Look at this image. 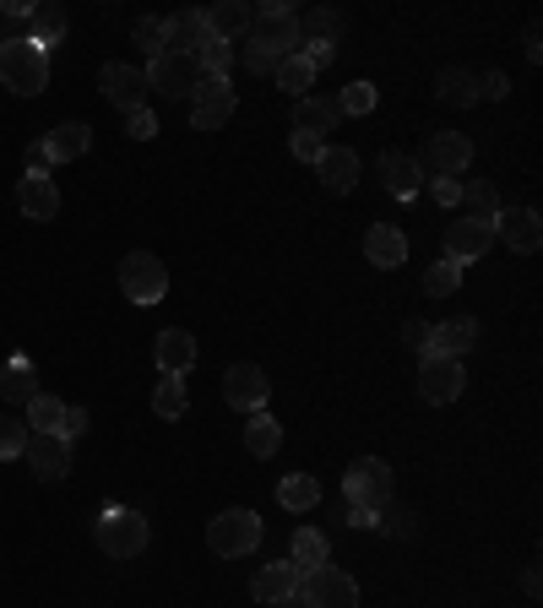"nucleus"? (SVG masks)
Listing matches in <instances>:
<instances>
[{"label":"nucleus","instance_id":"1","mask_svg":"<svg viewBox=\"0 0 543 608\" xmlns=\"http://www.w3.org/2000/svg\"><path fill=\"white\" fill-rule=\"evenodd\" d=\"M0 82H7L17 99H39L50 88V55L34 39H12L0 44Z\"/></svg>","mask_w":543,"mask_h":608},{"label":"nucleus","instance_id":"2","mask_svg":"<svg viewBox=\"0 0 543 608\" xmlns=\"http://www.w3.org/2000/svg\"><path fill=\"white\" fill-rule=\"evenodd\" d=\"M250 44H261L272 61H288V55H305V39H299V17L283 7V0H267L256 7V23H250Z\"/></svg>","mask_w":543,"mask_h":608},{"label":"nucleus","instance_id":"3","mask_svg":"<svg viewBox=\"0 0 543 608\" xmlns=\"http://www.w3.org/2000/svg\"><path fill=\"white\" fill-rule=\"evenodd\" d=\"M93 538H99V548H104L109 559H137V554L147 548V516L131 510V505H109V510L99 516Z\"/></svg>","mask_w":543,"mask_h":608},{"label":"nucleus","instance_id":"4","mask_svg":"<svg viewBox=\"0 0 543 608\" xmlns=\"http://www.w3.org/2000/svg\"><path fill=\"white\" fill-rule=\"evenodd\" d=\"M256 543H261V516L245 510V505L218 510V516L207 521V548H212L218 559H240V554H250Z\"/></svg>","mask_w":543,"mask_h":608},{"label":"nucleus","instance_id":"5","mask_svg":"<svg viewBox=\"0 0 543 608\" xmlns=\"http://www.w3.org/2000/svg\"><path fill=\"white\" fill-rule=\"evenodd\" d=\"M120 294H126L131 305H158V299L169 294V267H164L153 250H131V256L120 261Z\"/></svg>","mask_w":543,"mask_h":608},{"label":"nucleus","instance_id":"6","mask_svg":"<svg viewBox=\"0 0 543 608\" xmlns=\"http://www.w3.org/2000/svg\"><path fill=\"white\" fill-rule=\"evenodd\" d=\"M342 494H348V505L380 516V510L391 505V467H386L380 456H359V462L348 467V478H342Z\"/></svg>","mask_w":543,"mask_h":608},{"label":"nucleus","instance_id":"7","mask_svg":"<svg viewBox=\"0 0 543 608\" xmlns=\"http://www.w3.org/2000/svg\"><path fill=\"white\" fill-rule=\"evenodd\" d=\"M299 597L310 608H359V581L348 570H337V565H315V570H305Z\"/></svg>","mask_w":543,"mask_h":608},{"label":"nucleus","instance_id":"8","mask_svg":"<svg viewBox=\"0 0 543 608\" xmlns=\"http://www.w3.org/2000/svg\"><path fill=\"white\" fill-rule=\"evenodd\" d=\"M234 120V88L218 82V77H202L196 93H191V126L196 131H223Z\"/></svg>","mask_w":543,"mask_h":608},{"label":"nucleus","instance_id":"9","mask_svg":"<svg viewBox=\"0 0 543 608\" xmlns=\"http://www.w3.org/2000/svg\"><path fill=\"white\" fill-rule=\"evenodd\" d=\"M267 397H272V386H267V370L261 364H229V375H223V402L234 408V413H261L267 408Z\"/></svg>","mask_w":543,"mask_h":608},{"label":"nucleus","instance_id":"10","mask_svg":"<svg viewBox=\"0 0 543 608\" xmlns=\"http://www.w3.org/2000/svg\"><path fill=\"white\" fill-rule=\"evenodd\" d=\"M196 82H202V72H196V61L191 55H158L153 66H147V93H164V99H191L196 93Z\"/></svg>","mask_w":543,"mask_h":608},{"label":"nucleus","instance_id":"11","mask_svg":"<svg viewBox=\"0 0 543 608\" xmlns=\"http://www.w3.org/2000/svg\"><path fill=\"white\" fill-rule=\"evenodd\" d=\"M99 93L115 104V109H147V72H137V66H126V61H109L104 72H99Z\"/></svg>","mask_w":543,"mask_h":608},{"label":"nucleus","instance_id":"12","mask_svg":"<svg viewBox=\"0 0 543 608\" xmlns=\"http://www.w3.org/2000/svg\"><path fill=\"white\" fill-rule=\"evenodd\" d=\"M467 391V370L456 364V359H424L418 364V397L429 402V408H445V402H456Z\"/></svg>","mask_w":543,"mask_h":608},{"label":"nucleus","instance_id":"13","mask_svg":"<svg viewBox=\"0 0 543 608\" xmlns=\"http://www.w3.org/2000/svg\"><path fill=\"white\" fill-rule=\"evenodd\" d=\"M418 164H429L440 180H462V174H467V164H473V142H467L462 131H435Z\"/></svg>","mask_w":543,"mask_h":608},{"label":"nucleus","instance_id":"14","mask_svg":"<svg viewBox=\"0 0 543 608\" xmlns=\"http://www.w3.org/2000/svg\"><path fill=\"white\" fill-rule=\"evenodd\" d=\"M494 240H505V250H516V256H532V250L543 245V218H538V207H510V212H500V218H494Z\"/></svg>","mask_w":543,"mask_h":608},{"label":"nucleus","instance_id":"15","mask_svg":"<svg viewBox=\"0 0 543 608\" xmlns=\"http://www.w3.org/2000/svg\"><path fill=\"white\" fill-rule=\"evenodd\" d=\"M489 245H494V223H483V218H456L445 229V261H456V267L478 261Z\"/></svg>","mask_w":543,"mask_h":608},{"label":"nucleus","instance_id":"16","mask_svg":"<svg viewBox=\"0 0 543 608\" xmlns=\"http://www.w3.org/2000/svg\"><path fill=\"white\" fill-rule=\"evenodd\" d=\"M23 456L34 462V478H44V483L72 473V440H61V435H34L28 429V451Z\"/></svg>","mask_w":543,"mask_h":608},{"label":"nucleus","instance_id":"17","mask_svg":"<svg viewBox=\"0 0 543 608\" xmlns=\"http://www.w3.org/2000/svg\"><path fill=\"white\" fill-rule=\"evenodd\" d=\"M473 342H478V321L456 315V321H445V326H429L424 359H456V364H462V353H467Z\"/></svg>","mask_w":543,"mask_h":608},{"label":"nucleus","instance_id":"18","mask_svg":"<svg viewBox=\"0 0 543 608\" xmlns=\"http://www.w3.org/2000/svg\"><path fill=\"white\" fill-rule=\"evenodd\" d=\"M315 174H321V185H326L332 196H348V191L359 185V153H353V147H332V142H326V153L315 158Z\"/></svg>","mask_w":543,"mask_h":608},{"label":"nucleus","instance_id":"19","mask_svg":"<svg viewBox=\"0 0 543 608\" xmlns=\"http://www.w3.org/2000/svg\"><path fill=\"white\" fill-rule=\"evenodd\" d=\"M380 185L397 196V202H413L424 191V164L408 158V153H380Z\"/></svg>","mask_w":543,"mask_h":608},{"label":"nucleus","instance_id":"20","mask_svg":"<svg viewBox=\"0 0 543 608\" xmlns=\"http://www.w3.org/2000/svg\"><path fill=\"white\" fill-rule=\"evenodd\" d=\"M17 207H23V218L50 223V218L61 212V191H55V180H50V174H23V180H17Z\"/></svg>","mask_w":543,"mask_h":608},{"label":"nucleus","instance_id":"21","mask_svg":"<svg viewBox=\"0 0 543 608\" xmlns=\"http://www.w3.org/2000/svg\"><path fill=\"white\" fill-rule=\"evenodd\" d=\"M153 359H158V375H185L196 364V337L185 326H169V332H158Z\"/></svg>","mask_w":543,"mask_h":608},{"label":"nucleus","instance_id":"22","mask_svg":"<svg viewBox=\"0 0 543 608\" xmlns=\"http://www.w3.org/2000/svg\"><path fill=\"white\" fill-rule=\"evenodd\" d=\"M250 23H256V12L245 7V0H218V7H207V34H212V39H223V44L245 39V34H250Z\"/></svg>","mask_w":543,"mask_h":608},{"label":"nucleus","instance_id":"23","mask_svg":"<svg viewBox=\"0 0 543 608\" xmlns=\"http://www.w3.org/2000/svg\"><path fill=\"white\" fill-rule=\"evenodd\" d=\"M39 147H44V158H50V164H77V158L93 147V131H88L82 120H66V126H55Z\"/></svg>","mask_w":543,"mask_h":608},{"label":"nucleus","instance_id":"24","mask_svg":"<svg viewBox=\"0 0 543 608\" xmlns=\"http://www.w3.org/2000/svg\"><path fill=\"white\" fill-rule=\"evenodd\" d=\"M299 570H294V559H277V565H261L256 570V581H250V592H256V603H283V597H294L299 592Z\"/></svg>","mask_w":543,"mask_h":608},{"label":"nucleus","instance_id":"25","mask_svg":"<svg viewBox=\"0 0 543 608\" xmlns=\"http://www.w3.org/2000/svg\"><path fill=\"white\" fill-rule=\"evenodd\" d=\"M28 39L50 55L55 44H66V12L55 7V0H34V12H28Z\"/></svg>","mask_w":543,"mask_h":608},{"label":"nucleus","instance_id":"26","mask_svg":"<svg viewBox=\"0 0 543 608\" xmlns=\"http://www.w3.org/2000/svg\"><path fill=\"white\" fill-rule=\"evenodd\" d=\"M337 120H342V109L332 99H299V109H294V131H305L315 142H326L337 131Z\"/></svg>","mask_w":543,"mask_h":608},{"label":"nucleus","instance_id":"27","mask_svg":"<svg viewBox=\"0 0 543 608\" xmlns=\"http://www.w3.org/2000/svg\"><path fill=\"white\" fill-rule=\"evenodd\" d=\"M364 256H370V267L391 272V267H402V261H408V240H402L391 223H375V229L364 234Z\"/></svg>","mask_w":543,"mask_h":608},{"label":"nucleus","instance_id":"28","mask_svg":"<svg viewBox=\"0 0 543 608\" xmlns=\"http://www.w3.org/2000/svg\"><path fill=\"white\" fill-rule=\"evenodd\" d=\"M435 99H440L445 109H467V104H478V77H473V72L445 66V72L435 77Z\"/></svg>","mask_w":543,"mask_h":608},{"label":"nucleus","instance_id":"29","mask_svg":"<svg viewBox=\"0 0 543 608\" xmlns=\"http://www.w3.org/2000/svg\"><path fill=\"white\" fill-rule=\"evenodd\" d=\"M0 397H7V402H34V397H39L34 359H12L7 370H0Z\"/></svg>","mask_w":543,"mask_h":608},{"label":"nucleus","instance_id":"30","mask_svg":"<svg viewBox=\"0 0 543 608\" xmlns=\"http://www.w3.org/2000/svg\"><path fill=\"white\" fill-rule=\"evenodd\" d=\"M299 39H305V44H337V39H342V12H332V7L305 12V17H299Z\"/></svg>","mask_w":543,"mask_h":608},{"label":"nucleus","instance_id":"31","mask_svg":"<svg viewBox=\"0 0 543 608\" xmlns=\"http://www.w3.org/2000/svg\"><path fill=\"white\" fill-rule=\"evenodd\" d=\"M202 39H207V12H180V17H169V50H174V55H196Z\"/></svg>","mask_w":543,"mask_h":608},{"label":"nucleus","instance_id":"32","mask_svg":"<svg viewBox=\"0 0 543 608\" xmlns=\"http://www.w3.org/2000/svg\"><path fill=\"white\" fill-rule=\"evenodd\" d=\"M277 505L283 510H310V505H321V483L310 473H288V478H277Z\"/></svg>","mask_w":543,"mask_h":608},{"label":"nucleus","instance_id":"33","mask_svg":"<svg viewBox=\"0 0 543 608\" xmlns=\"http://www.w3.org/2000/svg\"><path fill=\"white\" fill-rule=\"evenodd\" d=\"M326 554H332V543H326L321 527H299V532H294V554H288V559H294L299 575L315 570V565H326Z\"/></svg>","mask_w":543,"mask_h":608},{"label":"nucleus","instance_id":"34","mask_svg":"<svg viewBox=\"0 0 543 608\" xmlns=\"http://www.w3.org/2000/svg\"><path fill=\"white\" fill-rule=\"evenodd\" d=\"M191 61H196V72H202V77H218V82H229L234 44H223V39H212V34H207V39L196 44V55H191Z\"/></svg>","mask_w":543,"mask_h":608},{"label":"nucleus","instance_id":"35","mask_svg":"<svg viewBox=\"0 0 543 608\" xmlns=\"http://www.w3.org/2000/svg\"><path fill=\"white\" fill-rule=\"evenodd\" d=\"M245 445H250V456H272L277 445H283V424L261 408V413H250V424H245Z\"/></svg>","mask_w":543,"mask_h":608},{"label":"nucleus","instance_id":"36","mask_svg":"<svg viewBox=\"0 0 543 608\" xmlns=\"http://www.w3.org/2000/svg\"><path fill=\"white\" fill-rule=\"evenodd\" d=\"M191 397H185V375H158V391H153V413L158 418H185Z\"/></svg>","mask_w":543,"mask_h":608},{"label":"nucleus","instance_id":"37","mask_svg":"<svg viewBox=\"0 0 543 608\" xmlns=\"http://www.w3.org/2000/svg\"><path fill=\"white\" fill-rule=\"evenodd\" d=\"M277 88L288 93V99H310V82H315V72H310V61L305 55H288V61H277Z\"/></svg>","mask_w":543,"mask_h":608},{"label":"nucleus","instance_id":"38","mask_svg":"<svg viewBox=\"0 0 543 608\" xmlns=\"http://www.w3.org/2000/svg\"><path fill=\"white\" fill-rule=\"evenodd\" d=\"M61 418H66V402H61V397H44V391H39V397L28 402V429H34V435H61Z\"/></svg>","mask_w":543,"mask_h":608},{"label":"nucleus","instance_id":"39","mask_svg":"<svg viewBox=\"0 0 543 608\" xmlns=\"http://www.w3.org/2000/svg\"><path fill=\"white\" fill-rule=\"evenodd\" d=\"M462 202H467V218H483V223H494V218H500V191H494L489 180L462 185Z\"/></svg>","mask_w":543,"mask_h":608},{"label":"nucleus","instance_id":"40","mask_svg":"<svg viewBox=\"0 0 543 608\" xmlns=\"http://www.w3.org/2000/svg\"><path fill=\"white\" fill-rule=\"evenodd\" d=\"M456 283H462V267H456V261H429V267H424V294H429V299H451Z\"/></svg>","mask_w":543,"mask_h":608},{"label":"nucleus","instance_id":"41","mask_svg":"<svg viewBox=\"0 0 543 608\" xmlns=\"http://www.w3.org/2000/svg\"><path fill=\"white\" fill-rule=\"evenodd\" d=\"M131 34H137V44H142L153 61H158V55H169V17H137V28H131Z\"/></svg>","mask_w":543,"mask_h":608},{"label":"nucleus","instance_id":"42","mask_svg":"<svg viewBox=\"0 0 543 608\" xmlns=\"http://www.w3.org/2000/svg\"><path fill=\"white\" fill-rule=\"evenodd\" d=\"M28 451V424L12 418V413H0V462H17Z\"/></svg>","mask_w":543,"mask_h":608},{"label":"nucleus","instance_id":"43","mask_svg":"<svg viewBox=\"0 0 543 608\" xmlns=\"http://www.w3.org/2000/svg\"><path fill=\"white\" fill-rule=\"evenodd\" d=\"M375 99H380V93H375V82H348V88H342V99H337V109H342V115H370V109H375Z\"/></svg>","mask_w":543,"mask_h":608},{"label":"nucleus","instance_id":"44","mask_svg":"<svg viewBox=\"0 0 543 608\" xmlns=\"http://www.w3.org/2000/svg\"><path fill=\"white\" fill-rule=\"evenodd\" d=\"M380 527L397 532V538H413V532H418V527H413V510H402V505H386V510H380Z\"/></svg>","mask_w":543,"mask_h":608},{"label":"nucleus","instance_id":"45","mask_svg":"<svg viewBox=\"0 0 543 608\" xmlns=\"http://www.w3.org/2000/svg\"><path fill=\"white\" fill-rule=\"evenodd\" d=\"M126 131H131L137 142H153V137H158V120H153V109H131V115H126Z\"/></svg>","mask_w":543,"mask_h":608},{"label":"nucleus","instance_id":"46","mask_svg":"<svg viewBox=\"0 0 543 608\" xmlns=\"http://www.w3.org/2000/svg\"><path fill=\"white\" fill-rule=\"evenodd\" d=\"M288 147H294V158H299V164H310V169H315V158L326 153V142H315V137H305V131H294V137H288Z\"/></svg>","mask_w":543,"mask_h":608},{"label":"nucleus","instance_id":"47","mask_svg":"<svg viewBox=\"0 0 543 608\" xmlns=\"http://www.w3.org/2000/svg\"><path fill=\"white\" fill-rule=\"evenodd\" d=\"M429 191H435V202H440V207H462V180H440V174H435V180H429Z\"/></svg>","mask_w":543,"mask_h":608},{"label":"nucleus","instance_id":"48","mask_svg":"<svg viewBox=\"0 0 543 608\" xmlns=\"http://www.w3.org/2000/svg\"><path fill=\"white\" fill-rule=\"evenodd\" d=\"M77 435H88V408H66L61 418V440H77Z\"/></svg>","mask_w":543,"mask_h":608},{"label":"nucleus","instance_id":"49","mask_svg":"<svg viewBox=\"0 0 543 608\" xmlns=\"http://www.w3.org/2000/svg\"><path fill=\"white\" fill-rule=\"evenodd\" d=\"M245 66L256 72V77H267V72H277V61L261 50V44H245Z\"/></svg>","mask_w":543,"mask_h":608},{"label":"nucleus","instance_id":"50","mask_svg":"<svg viewBox=\"0 0 543 608\" xmlns=\"http://www.w3.org/2000/svg\"><path fill=\"white\" fill-rule=\"evenodd\" d=\"M505 93H510V82H505L500 72H483V77H478V99H505Z\"/></svg>","mask_w":543,"mask_h":608},{"label":"nucleus","instance_id":"51","mask_svg":"<svg viewBox=\"0 0 543 608\" xmlns=\"http://www.w3.org/2000/svg\"><path fill=\"white\" fill-rule=\"evenodd\" d=\"M402 342L424 353V342H429V321H402Z\"/></svg>","mask_w":543,"mask_h":608},{"label":"nucleus","instance_id":"52","mask_svg":"<svg viewBox=\"0 0 543 608\" xmlns=\"http://www.w3.org/2000/svg\"><path fill=\"white\" fill-rule=\"evenodd\" d=\"M305 61H310V72H321V66H332V61H337V44H310V50H305Z\"/></svg>","mask_w":543,"mask_h":608},{"label":"nucleus","instance_id":"53","mask_svg":"<svg viewBox=\"0 0 543 608\" xmlns=\"http://www.w3.org/2000/svg\"><path fill=\"white\" fill-rule=\"evenodd\" d=\"M348 527L370 532V527H380V516H375V510H359V505H348Z\"/></svg>","mask_w":543,"mask_h":608},{"label":"nucleus","instance_id":"54","mask_svg":"<svg viewBox=\"0 0 543 608\" xmlns=\"http://www.w3.org/2000/svg\"><path fill=\"white\" fill-rule=\"evenodd\" d=\"M538 55H543V44H538V23H532L527 28V61H538Z\"/></svg>","mask_w":543,"mask_h":608},{"label":"nucleus","instance_id":"55","mask_svg":"<svg viewBox=\"0 0 543 608\" xmlns=\"http://www.w3.org/2000/svg\"><path fill=\"white\" fill-rule=\"evenodd\" d=\"M277 608H310V603H305V597H299V592H294V597H283V603H277Z\"/></svg>","mask_w":543,"mask_h":608}]
</instances>
